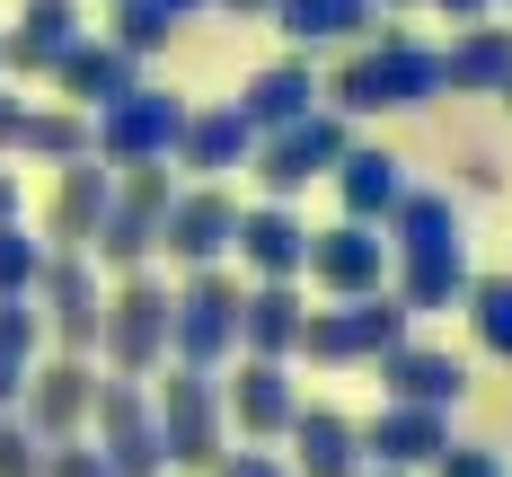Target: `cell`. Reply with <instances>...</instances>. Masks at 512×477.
I'll return each instance as SVG.
<instances>
[{
	"label": "cell",
	"instance_id": "1",
	"mask_svg": "<svg viewBox=\"0 0 512 477\" xmlns=\"http://www.w3.org/2000/svg\"><path fill=\"white\" fill-rule=\"evenodd\" d=\"M380 230H389V265H398V301H407V310H460L468 301L460 204H451L442 186H407Z\"/></svg>",
	"mask_w": 512,
	"mask_h": 477
},
{
	"label": "cell",
	"instance_id": "2",
	"mask_svg": "<svg viewBox=\"0 0 512 477\" xmlns=\"http://www.w3.org/2000/svg\"><path fill=\"white\" fill-rule=\"evenodd\" d=\"M433 98H451L442 45H424L407 27H371L336 62V80H327V106L336 115H415V106H433Z\"/></svg>",
	"mask_w": 512,
	"mask_h": 477
},
{
	"label": "cell",
	"instance_id": "3",
	"mask_svg": "<svg viewBox=\"0 0 512 477\" xmlns=\"http://www.w3.org/2000/svg\"><path fill=\"white\" fill-rule=\"evenodd\" d=\"M151 398H159V442H168V469L212 477V460L230 451V407H221V380H212V371H195V363H177Z\"/></svg>",
	"mask_w": 512,
	"mask_h": 477
},
{
	"label": "cell",
	"instance_id": "4",
	"mask_svg": "<svg viewBox=\"0 0 512 477\" xmlns=\"http://www.w3.org/2000/svg\"><path fill=\"white\" fill-rule=\"evenodd\" d=\"M168 318H177V292L142 274V265H124V283L106 292V371H133V380H151L168 363Z\"/></svg>",
	"mask_w": 512,
	"mask_h": 477
},
{
	"label": "cell",
	"instance_id": "5",
	"mask_svg": "<svg viewBox=\"0 0 512 477\" xmlns=\"http://www.w3.org/2000/svg\"><path fill=\"white\" fill-rule=\"evenodd\" d=\"M345 115L336 106H309L301 124H274V133H256V159H248V177L265 186V195H301V186H318V177H336V159H345Z\"/></svg>",
	"mask_w": 512,
	"mask_h": 477
},
{
	"label": "cell",
	"instance_id": "6",
	"mask_svg": "<svg viewBox=\"0 0 512 477\" xmlns=\"http://www.w3.org/2000/svg\"><path fill=\"white\" fill-rule=\"evenodd\" d=\"M168 204H177V177H168V159H133V168H115V204H106L98 221V265H142L159 248V221H168Z\"/></svg>",
	"mask_w": 512,
	"mask_h": 477
},
{
	"label": "cell",
	"instance_id": "7",
	"mask_svg": "<svg viewBox=\"0 0 512 477\" xmlns=\"http://www.w3.org/2000/svg\"><path fill=\"white\" fill-rule=\"evenodd\" d=\"M239 283L221 265H186V292H177V318H168V354L195 371H221L230 345H239Z\"/></svg>",
	"mask_w": 512,
	"mask_h": 477
},
{
	"label": "cell",
	"instance_id": "8",
	"mask_svg": "<svg viewBox=\"0 0 512 477\" xmlns=\"http://www.w3.org/2000/svg\"><path fill=\"white\" fill-rule=\"evenodd\" d=\"M407 301L389 292H362V301H336V310H309L301 318V354L309 363H380L389 345H407Z\"/></svg>",
	"mask_w": 512,
	"mask_h": 477
},
{
	"label": "cell",
	"instance_id": "9",
	"mask_svg": "<svg viewBox=\"0 0 512 477\" xmlns=\"http://www.w3.org/2000/svg\"><path fill=\"white\" fill-rule=\"evenodd\" d=\"M98 451L115 460V477H159L168 469V442H159V398L133 371H106L98 380Z\"/></svg>",
	"mask_w": 512,
	"mask_h": 477
},
{
	"label": "cell",
	"instance_id": "10",
	"mask_svg": "<svg viewBox=\"0 0 512 477\" xmlns=\"http://www.w3.org/2000/svg\"><path fill=\"white\" fill-rule=\"evenodd\" d=\"M98 159L106 168H133V159H168L177 151V133H186V98H168V89H124L115 106H98Z\"/></svg>",
	"mask_w": 512,
	"mask_h": 477
},
{
	"label": "cell",
	"instance_id": "11",
	"mask_svg": "<svg viewBox=\"0 0 512 477\" xmlns=\"http://www.w3.org/2000/svg\"><path fill=\"white\" fill-rule=\"evenodd\" d=\"M239 195L221 186V177H195V186H177V204H168V221H159V248L177 265H221L230 248H239Z\"/></svg>",
	"mask_w": 512,
	"mask_h": 477
},
{
	"label": "cell",
	"instance_id": "12",
	"mask_svg": "<svg viewBox=\"0 0 512 477\" xmlns=\"http://www.w3.org/2000/svg\"><path fill=\"white\" fill-rule=\"evenodd\" d=\"M36 301H45V327L62 336V354H89L106 336V283L89 265V248H53L45 274H36Z\"/></svg>",
	"mask_w": 512,
	"mask_h": 477
},
{
	"label": "cell",
	"instance_id": "13",
	"mask_svg": "<svg viewBox=\"0 0 512 477\" xmlns=\"http://www.w3.org/2000/svg\"><path fill=\"white\" fill-rule=\"evenodd\" d=\"M318 292H336V301H362V292H380L389 283V239H380V221H336V230H309V265H301Z\"/></svg>",
	"mask_w": 512,
	"mask_h": 477
},
{
	"label": "cell",
	"instance_id": "14",
	"mask_svg": "<svg viewBox=\"0 0 512 477\" xmlns=\"http://www.w3.org/2000/svg\"><path fill=\"white\" fill-rule=\"evenodd\" d=\"M221 407H230V433H248V442H283V433H292V416H301L292 363H274V354H248V363L221 380Z\"/></svg>",
	"mask_w": 512,
	"mask_h": 477
},
{
	"label": "cell",
	"instance_id": "15",
	"mask_svg": "<svg viewBox=\"0 0 512 477\" xmlns=\"http://www.w3.org/2000/svg\"><path fill=\"white\" fill-rule=\"evenodd\" d=\"M442 451H451V407L389 398L380 416H362V460L371 469H433Z\"/></svg>",
	"mask_w": 512,
	"mask_h": 477
},
{
	"label": "cell",
	"instance_id": "16",
	"mask_svg": "<svg viewBox=\"0 0 512 477\" xmlns=\"http://www.w3.org/2000/svg\"><path fill=\"white\" fill-rule=\"evenodd\" d=\"M98 380H106V371H89L80 354H62V363H27V398H18V416L36 424L45 442H71V433L89 424V407H98Z\"/></svg>",
	"mask_w": 512,
	"mask_h": 477
},
{
	"label": "cell",
	"instance_id": "17",
	"mask_svg": "<svg viewBox=\"0 0 512 477\" xmlns=\"http://www.w3.org/2000/svg\"><path fill=\"white\" fill-rule=\"evenodd\" d=\"M168 159H186V177H230V168H248L256 159V124H248V106L230 98V106H186V133H177V151Z\"/></svg>",
	"mask_w": 512,
	"mask_h": 477
},
{
	"label": "cell",
	"instance_id": "18",
	"mask_svg": "<svg viewBox=\"0 0 512 477\" xmlns=\"http://www.w3.org/2000/svg\"><path fill=\"white\" fill-rule=\"evenodd\" d=\"M230 257L248 265L256 283H283V274H301L309 265V230H301V212L283 204V195H265V204L239 212V248Z\"/></svg>",
	"mask_w": 512,
	"mask_h": 477
},
{
	"label": "cell",
	"instance_id": "19",
	"mask_svg": "<svg viewBox=\"0 0 512 477\" xmlns=\"http://www.w3.org/2000/svg\"><path fill=\"white\" fill-rule=\"evenodd\" d=\"M292 469L301 477H362L371 460H362V424L345 416V407H309L301 398V416H292Z\"/></svg>",
	"mask_w": 512,
	"mask_h": 477
},
{
	"label": "cell",
	"instance_id": "20",
	"mask_svg": "<svg viewBox=\"0 0 512 477\" xmlns=\"http://www.w3.org/2000/svg\"><path fill=\"white\" fill-rule=\"evenodd\" d=\"M380 389L389 398H415V407H460L468 398V363L451 354V345H389L380 354Z\"/></svg>",
	"mask_w": 512,
	"mask_h": 477
},
{
	"label": "cell",
	"instance_id": "21",
	"mask_svg": "<svg viewBox=\"0 0 512 477\" xmlns=\"http://www.w3.org/2000/svg\"><path fill=\"white\" fill-rule=\"evenodd\" d=\"M407 186H415V177H407V159H398V151L345 142V159H336V204H345V221H389Z\"/></svg>",
	"mask_w": 512,
	"mask_h": 477
},
{
	"label": "cell",
	"instance_id": "22",
	"mask_svg": "<svg viewBox=\"0 0 512 477\" xmlns=\"http://www.w3.org/2000/svg\"><path fill=\"white\" fill-rule=\"evenodd\" d=\"M239 106H248L256 133H274V124H301L309 106H327V80L309 71V53L292 45L283 62H265V71H248V89H239Z\"/></svg>",
	"mask_w": 512,
	"mask_h": 477
},
{
	"label": "cell",
	"instance_id": "23",
	"mask_svg": "<svg viewBox=\"0 0 512 477\" xmlns=\"http://www.w3.org/2000/svg\"><path fill=\"white\" fill-rule=\"evenodd\" d=\"M106 204H115V168H106L98 151L62 159V177H53V248H89Z\"/></svg>",
	"mask_w": 512,
	"mask_h": 477
},
{
	"label": "cell",
	"instance_id": "24",
	"mask_svg": "<svg viewBox=\"0 0 512 477\" xmlns=\"http://www.w3.org/2000/svg\"><path fill=\"white\" fill-rule=\"evenodd\" d=\"M53 80H62V98H71V106H89V115H98V106H115L133 80H142V62L115 45V36H80V45L53 62Z\"/></svg>",
	"mask_w": 512,
	"mask_h": 477
},
{
	"label": "cell",
	"instance_id": "25",
	"mask_svg": "<svg viewBox=\"0 0 512 477\" xmlns=\"http://www.w3.org/2000/svg\"><path fill=\"white\" fill-rule=\"evenodd\" d=\"M442 80H451V89H468V98H504V89H512V27L468 18L460 36L442 45Z\"/></svg>",
	"mask_w": 512,
	"mask_h": 477
},
{
	"label": "cell",
	"instance_id": "26",
	"mask_svg": "<svg viewBox=\"0 0 512 477\" xmlns=\"http://www.w3.org/2000/svg\"><path fill=\"white\" fill-rule=\"evenodd\" d=\"M301 274H283V283H248V301H239V345L248 354H274V363H292L301 354Z\"/></svg>",
	"mask_w": 512,
	"mask_h": 477
},
{
	"label": "cell",
	"instance_id": "27",
	"mask_svg": "<svg viewBox=\"0 0 512 477\" xmlns=\"http://www.w3.org/2000/svg\"><path fill=\"white\" fill-rule=\"evenodd\" d=\"M80 45V0H18V36H0L9 71H53Z\"/></svg>",
	"mask_w": 512,
	"mask_h": 477
},
{
	"label": "cell",
	"instance_id": "28",
	"mask_svg": "<svg viewBox=\"0 0 512 477\" xmlns=\"http://www.w3.org/2000/svg\"><path fill=\"white\" fill-rule=\"evenodd\" d=\"M274 27H283L301 53H318V45H362V36L380 27V0H274Z\"/></svg>",
	"mask_w": 512,
	"mask_h": 477
},
{
	"label": "cell",
	"instance_id": "29",
	"mask_svg": "<svg viewBox=\"0 0 512 477\" xmlns=\"http://www.w3.org/2000/svg\"><path fill=\"white\" fill-rule=\"evenodd\" d=\"M468 327H477V345L495 354V363H512V274H468Z\"/></svg>",
	"mask_w": 512,
	"mask_h": 477
},
{
	"label": "cell",
	"instance_id": "30",
	"mask_svg": "<svg viewBox=\"0 0 512 477\" xmlns=\"http://www.w3.org/2000/svg\"><path fill=\"white\" fill-rule=\"evenodd\" d=\"M45 301L36 292H0V363H36L45 354Z\"/></svg>",
	"mask_w": 512,
	"mask_h": 477
},
{
	"label": "cell",
	"instance_id": "31",
	"mask_svg": "<svg viewBox=\"0 0 512 477\" xmlns=\"http://www.w3.org/2000/svg\"><path fill=\"white\" fill-rule=\"evenodd\" d=\"M106 36L133 53V62H151V53L168 45V36H177V18H168L159 0H115V27H106Z\"/></svg>",
	"mask_w": 512,
	"mask_h": 477
},
{
	"label": "cell",
	"instance_id": "32",
	"mask_svg": "<svg viewBox=\"0 0 512 477\" xmlns=\"http://www.w3.org/2000/svg\"><path fill=\"white\" fill-rule=\"evenodd\" d=\"M45 239H27L18 221H0V292H36V274H45Z\"/></svg>",
	"mask_w": 512,
	"mask_h": 477
},
{
	"label": "cell",
	"instance_id": "33",
	"mask_svg": "<svg viewBox=\"0 0 512 477\" xmlns=\"http://www.w3.org/2000/svg\"><path fill=\"white\" fill-rule=\"evenodd\" d=\"M0 477H45V433L27 416H0Z\"/></svg>",
	"mask_w": 512,
	"mask_h": 477
},
{
	"label": "cell",
	"instance_id": "34",
	"mask_svg": "<svg viewBox=\"0 0 512 477\" xmlns=\"http://www.w3.org/2000/svg\"><path fill=\"white\" fill-rule=\"evenodd\" d=\"M45 477H115V460H106L98 442L71 433V442H45Z\"/></svg>",
	"mask_w": 512,
	"mask_h": 477
},
{
	"label": "cell",
	"instance_id": "35",
	"mask_svg": "<svg viewBox=\"0 0 512 477\" xmlns=\"http://www.w3.org/2000/svg\"><path fill=\"white\" fill-rule=\"evenodd\" d=\"M212 477H301V469H292L274 442H256V451H221V460H212Z\"/></svg>",
	"mask_w": 512,
	"mask_h": 477
},
{
	"label": "cell",
	"instance_id": "36",
	"mask_svg": "<svg viewBox=\"0 0 512 477\" xmlns=\"http://www.w3.org/2000/svg\"><path fill=\"white\" fill-rule=\"evenodd\" d=\"M433 477H512V469H504V451H486V442H451L433 460Z\"/></svg>",
	"mask_w": 512,
	"mask_h": 477
},
{
	"label": "cell",
	"instance_id": "37",
	"mask_svg": "<svg viewBox=\"0 0 512 477\" xmlns=\"http://www.w3.org/2000/svg\"><path fill=\"white\" fill-rule=\"evenodd\" d=\"M27 115H36V106L0 89V151H27Z\"/></svg>",
	"mask_w": 512,
	"mask_h": 477
},
{
	"label": "cell",
	"instance_id": "38",
	"mask_svg": "<svg viewBox=\"0 0 512 477\" xmlns=\"http://www.w3.org/2000/svg\"><path fill=\"white\" fill-rule=\"evenodd\" d=\"M424 9H442V18H451V27H468V18H495V9H504V0H424Z\"/></svg>",
	"mask_w": 512,
	"mask_h": 477
},
{
	"label": "cell",
	"instance_id": "39",
	"mask_svg": "<svg viewBox=\"0 0 512 477\" xmlns=\"http://www.w3.org/2000/svg\"><path fill=\"white\" fill-rule=\"evenodd\" d=\"M18 398H27V363H0V416H18Z\"/></svg>",
	"mask_w": 512,
	"mask_h": 477
},
{
	"label": "cell",
	"instance_id": "40",
	"mask_svg": "<svg viewBox=\"0 0 512 477\" xmlns=\"http://www.w3.org/2000/svg\"><path fill=\"white\" fill-rule=\"evenodd\" d=\"M221 18H274V0H212Z\"/></svg>",
	"mask_w": 512,
	"mask_h": 477
},
{
	"label": "cell",
	"instance_id": "41",
	"mask_svg": "<svg viewBox=\"0 0 512 477\" xmlns=\"http://www.w3.org/2000/svg\"><path fill=\"white\" fill-rule=\"evenodd\" d=\"M0 221H18V177L0 168Z\"/></svg>",
	"mask_w": 512,
	"mask_h": 477
},
{
	"label": "cell",
	"instance_id": "42",
	"mask_svg": "<svg viewBox=\"0 0 512 477\" xmlns=\"http://www.w3.org/2000/svg\"><path fill=\"white\" fill-rule=\"evenodd\" d=\"M159 9H168V18H195V9H212V0H159Z\"/></svg>",
	"mask_w": 512,
	"mask_h": 477
},
{
	"label": "cell",
	"instance_id": "43",
	"mask_svg": "<svg viewBox=\"0 0 512 477\" xmlns=\"http://www.w3.org/2000/svg\"><path fill=\"white\" fill-rule=\"evenodd\" d=\"M362 477H415V469H362Z\"/></svg>",
	"mask_w": 512,
	"mask_h": 477
},
{
	"label": "cell",
	"instance_id": "44",
	"mask_svg": "<svg viewBox=\"0 0 512 477\" xmlns=\"http://www.w3.org/2000/svg\"><path fill=\"white\" fill-rule=\"evenodd\" d=\"M380 9H424V0H380Z\"/></svg>",
	"mask_w": 512,
	"mask_h": 477
},
{
	"label": "cell",
	"instance_id": "45",
	"mask_svg": "<svg viewBox=\"0 0 512 477\" xmlns=\"http://www.w3.org/2000/svg\"><path fill=\"white\" fill-rule=\"evenodd\" d=\"M504 106H512V89H504Z\"/></svg>",
	"mask_w": 512,
	"mask_h": 477
},
{
	"label": "cell",
	"instance_id": "46",
	"mask_svg": "<svg viewBox=\"0 0 512 477\" xmlns=\"http://www.w3.org/2000/svg\"><path fill=\"white\" fill-rule=\"evenodd\" d=\"M504 9H512V0H504Z\"/></svg>",
	"mask_w": 512,
	"mask_h": 477
}]
</instances>
